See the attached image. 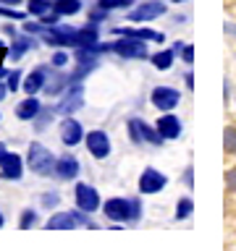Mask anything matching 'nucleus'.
<instances>
[{
    "mask_svg": "<svg viewBox=\"0 0 236 251\" xmlns=\"http://www.w3.org/2000/svg\"><path fill=\"white\" fill-rule=\"evenodd\" d=\"M29 168L39 173V176H50V173H55V160L50 154V149H45L42 144H31L29 147Z\"/></svg>",
    "mask_w": 236,
    "mask_h": 251,
    "instance_id": "1",
    "label": "nucleus"
},
{
    "mask_svg": "<svg viewBox=\"0 0 236 251\" xmlns=\"http://www.w3.org/2000/svg\"><path fill=\"white\" fill-rule=\"evenodd\" d=\"M76 225L94 227L92 220L84 215V209L82 212H60V215H53L47 220V227H50V230H66V227H76Z\"/></svg>",
    "mask_w": 236,
    "mask_h": 251,
    "instance_id": "2",
    "label": "nucleus"
},
{
    "mask_svg": "<svg viewBox=\"0 0 236 251\" xmlns=\"http://www.w3.org/2000/svg\"><path fill=\"white\" fill-rule=\"evenodd\" d=\"M108 50L123 55V58H145V55H147V45H145V39L129 37V39H118V42L108 45Z\"/></svg>",
    "mask_w": 236,
    "mask_h": 251,
    "instance_id": "3",
    "label": "nucleus"
},
{
    "mask_svg": "<svg viewBox=\"0 0 236 251\" xmlns=\"http://www.w3.org/2000/svg\"><path fill=\"white\" fill-rule=\"evenodd\" d=\"M165 13V3H160V0H152V3H145V5H137L134 11L129 13V21H152L157 19V16Z\"/></svg>",
    "mask_w": 236,
    "mask_h": 251,
    "instance_id": "4",
    "label": "nucleus"
},
{
    "mask_svg": "<svg viewBox=\"0 0 236 251\" xmlns=\"http://www.w3.org/2000/svg\"><path fill=\"white\" fill-rule=\"evenodd\" d=\"M181 102V94L171 86H155L152 89V105L160 110H173Z\"/></svg>",
    "mask_w": 236,
    "mask_h": 251,
    "instance_id": "5",
    "label": "nucleus"
},
{
    "mask_svg": "<svg viewBox=\"0 0 236 251\" xmlns=\"http://www.w3.org/2000/svg\"><path fill=\"white\" fill-rule=\"evenodd\" d=\"M165 183H168V180H165L163 173H157L155 168H147L139 178V191L142 194H157L160 188H165Z\"/></svg>",
    "mask_w": 236,
    "mask_h": 251,
    "instance_id": "6",
    "label": "nucleus"
},
{
    "mask_svg": "<svg viewBox=\"0 0 236 251\" xmlns=\"http://www.w3.org/2000/svg\"><path fill=\"white\" fill-rule=\"evenodd\" d=\"M87 149H89L92 157H97V160H102V157L110 154V141L102 131H89L87 133Z\"/></svg>",
    "mask_w": 236,
    "mask_h": 251,
    "instance_id": "7",
    "label": "nucleus"
},
{
    "mask_svg": "<svg viewBox=\"0 0 236 251\" xmlns=\"http://www.w3.org/2000/svg\"><path fill=\"white\" fill-rule=\"evenodd\" d=\"M47 45H58V47H76V29L71 26H60V29H50L45 37Z\"/></svg>",
    "mask_w": 236,
    "mask_h": 251,
    "instance_id": "8",
    "label": "nucleus"
},
{
    "mask_svg": "<svg viewBox=\"0 0 236 251\" xmlns=\"http://www.w3.org/2000/svg\"><path fill=\"white\" fill-rule=\"evenodd\" d=\"M76 204H79L84 212H94V209L100 207V196H97V191H94L92 186L79 183V186H76Z\"/></svg>",
    "mask_w": 236,
    "mask_h": 251,
    "instance_id": "9",
    "label": "nucleus"
},
{
    "mask_svg": "<svg viewBox=\"0 0 236 251\" xmlns=\"http://www.w3.org/2000/svg\"><path fill=\"white\" fill-rule=\"evenodd\" d=\"M84 136V131H82V123L74 121V118H66V121L60 123V139H63V144L66 147H74L79 144Z\"/></svg>",
    "mask_w": 236,
    "mask_h": 251,
    "instance_id": "10",
    "label": "nucleus"
},
{
    "mask_svg": "<svg viewBox=\"0 0 236 251\" xmlns=\"http://www.w3.org/2000/svg\"><path fill=\"white\" fill-rule=\"evenodd\" d=\"M102 209H105L108 220H113V223H123V220H129L131 201H126V199H108Z\"/></svg>",
    "mask_w": 236,
    "mask_h": 251,
    "instance_id": "11",
    "label": "nucleus"
},
{
    "mask_svg": "<svg viewBox=\"0 0 236 251\" xmlns=\"http://www.w3.org/2000/svg\"><path fill=\"white\" fill-rule=\"evenodd\" d=\"M113 34H123V37H137V39H149V42H165V34H160V31H155V29H129V26H118L113 29Z\"/></svg>",
    "mask_w": 236,
    "mask_h": 251,
    "instance_id": "12",
    "label": "nucleus"
},
{
    "mask_svg": "<svg viewBox=\"0 0 236 251\" xmlns=\"http://www.w3.org/2000/svg\"><path fill=\"white\" fill-rule=\"evenodd\" d=\"M82 107V86L74 84L71 86V92L66 94V100L60 102V105H55L53 113H60V115H68V113H74V110Z\"/></svg>",
    "mask_w": 236,
    "mask_h": 251,
    "instance_id": "13",
    "label": "nucleus"
},
{
    "mask_svg": "<svg viewBox=\"0 0 236 251\" xmlns=\"http://www.w3.org/2000/svg\"><path fill=\"white\" fill-rule=\"evenodd\" d=\"M157 131L163 139H178L181 136V121L176 115H163L157 118Z\"/></svg>",
    "mask_w": 236,
    "mask_h": 251,
    "instance_id": "14",
    "label": "nucleus"
},
{
    "mask_svg": "<svg viewBox=\"0 0 236 251\" xmlns=\"http://www.w3.org/2000/svg\"><path fill=\"white\" fill-rule=\"evenodd\" d=\"M0 165H3V176L5 178H13V180L21 178V157L16 152H11V154L5 152V157L0 160Z\"/></svg>",
    "mask_w": 236,
    "mask_h": 251,
    "instance_id": "15",
    "label": "nucleus"
},
{
    "mask_svg": "<svg viewBox=\"0 0 236 251\" xmlns=\"http://www.w3.org/2000/svg\"><path fill=\"white\" fill-rule=\"evenodd\" d=\"M55 176L71 180L74 176H79V162L74 160V157H60V160L55 162Z\"/></svg>",
    "mask_w": 236,
    "mask_h": 251,
    "instance_id": "16",
    "label": "nucleus"
},
{
    "mask_svg": "<svg viewBox=\"0 0 236 251\" xmlns=\"http://www.w3.org/2000/svg\"><path fill=\"white\" fill-rule=\"evenodd\" d=\"M45 74L47 71L45 68H37V71H31V74L27 76V81H24V92L27 94H37L39 89H45Z\"/></svg>",
    "mask_w": 236,
    "mask_h": 251,
    "instance_id": "17",
    "label": "nucleus"
},
{
    "mask_svg": "<svg viewBox=\"0 0 236 251\" xmlns=\"http://www.w3.org/2000/svg\"><path fill=\"white\" fill-rule=\"evenodd\" d=\"M16 115L21 118V121H31V118L39 115V102L34 100V94H29V100H24L19 107H16Z\"/></svg>",
    "mask_w": 236,
    "mask_h": 251,
    "instance_id": "18",
    "label": "nucleus"
},
{
    "mask_svg": "<svg viewBox=\"0 0 236 251\" xmlns=\"http://www.w3.org/2000/svg\"><path fill=\"white\" fill-rule=\"evenodd\" d=\"M50 3H53V11H58L60 16H74L82 8L79 0H50Z\"/></svg>",
    "mask_w": 236,
    "mask_h": 251,
    "instance_id": "19",
    "label": "nucleus"
},
{
    "mask_svg": "<svg viewBox=\"0 0 236 251\" xmlns=\"http://www.w3.org/2000/svg\"><path fill=\"white\" fill-rule=\"evenodd\" d=\"M152 66L160 68V71H168V68L173 66V50H165V52L152 55Z\"/></svg>",
    "mask_w": 236,
    "mask_h": 251,
    "instance_id": "20",
    "label": "nucleus"
},
{
    "mask_svg": "<svg viewBox=\"0 0 236 251\" xmlns=\"http://www.w3.org/2000/svg\"><path fill=\"white\" fill-rule=\"evenodd\" d=\"M192 209H194V201L189 199V196H184V199L176 204V220H186L192 215Z\"/></svg>",
    "mask_w": 236,
    "mask_h": 251,
    "instance_id": "21",
    "label": "nucleus"
},
{
    "mask_svg": "<svg viewBox=\"0 0 236 251\" xmlns=\"http://www.w3.org/2000/svg\"><path fill=\"white\" fill-rule=\"evenodd\" d=\"M223 144H226V152H228V154L236 152V128H234V126H226V131H223Z\"/></svg>",
    "mask_w": 236,
    "mask_h": 251,
    "instance_id": "22",
    "label": "nucleus"
},
{
    "mask_svg": "<svg viewBox=\"0 0 236 251\" xmlns=\"http://www.w3.org/2000/svg\"><path fill=\"white\" fill-rule=\"evenodd\" d=\"M29 47H31V39H16L13 47H11V58H13V60H19L21 55L29 50Z\"/></svg>",
    "mask_w": 236,
    "mask_h": 251,
    "instance_id": "23",
    "label": "nucleus"
},
{
    "mask_svg": "<svg viewBox=\"0 0 236 251\" xmlns=\"http://www.w3.org/2000/svg\"><path fill=\"white\" fill-rule=\"evenodd\" d=\"M66 84H68V81H66L63 76H53V78H50V84H45V92L53 97V94H58V92H60Z\"/></svg>",
    "mask_w": 236,
    "mask_h": 251,
    "instance_id": "24",
    "label": "nucleus"
},
{
    "mask_svg": "<svg viewBox=\"0 0 236 251\" xmlns=\"http://www.w3.org/2000/svg\"><path fill=\"white\" fill-rule=\"evenodd\" d=\"M129 136H131L134 144H142V141H145V136H142V128H139V118L129 121Z\"/></svg>",
    "mask_w": 236,
    "mask_h": 251,
    "instance_id": "25",
    "label": "nucleus"
},
{
    "mask_svg": "<svg viewBox=\"0 0 236 251\" xmlns=\"http://www.w3.org/2000/svg\"><path fill=\"white\" fill-rule=\"evenodd\" d=\"M50 5H53L50 0H29V13L42 16V13H47V8H50Z\"/></svg>",
    "mask_w": 236,
    "mask_h": 251,
    "instance_id": "26",
    "label": "nucleus"
},
{
    "mask_svg": "<svg viewBox=\"0 0 236 251\" xmlns=\"http://www.w3.org/2000/svg\"><path fill=\"white\" fill-rule=\"evenodd\" d=\"M100 8H105V11H113V8H126L131 5V0H97Z\"/></svg>",
    "mask_w": 236,
    "mask_h": 251,
    "instance_id": "27",
    "label": "nucleus"
},
{
    "mask_svg": "<svg viewBox=\"0 0 236 251\" xmlns=\"http://www.w3.org/2000/svg\"><path fill=\"white\" fill-rule=\"evenodd\" d=\"M226 188L231 194H236V168H231V170L226 173Z\"/></svg>",
    "mask_w": 236,
    "mask_h": 251,
    "instance_id": "28",
    "label": "nucleus"
},
{
    "mask_svg": "<svg viewBox=\"0 0 236 251\" xmlns=\"http://www.w3.org/2000/svg\"><path fill=\"white\" fill-rule=\"evenodd\" d=\"M37 223V215H34V212H31V209H27V212H24V215H21V227H29V225H34Z\"/></svg>",
    "mask_w": 236,
    "mask_h": 251,
    "instance_id": "29",
    "label": "nucleus"
},
{
    "mask_svg": "<svg viewBox=\"0 0 236 251\" xmlns=\"http://www.w3.org/2000/svg\"><path fill=\"white\" fill-rule=\"evenodd\" d=\"M19 78H21V74H19V71H11V74H8V81H5V86H8V89H19Z\"/></svg>",
    "mask_w": 236,
    "mask_h": 251,
    "instance_id": "30",
    "label": "nucleus"
},
{
    "mask_svg": "<svg viewBox=\"0 0 236 251\" xmlns=\"http://www.w3.org/2000/svg\"><path fill=\"white\" fill-rule=\"evenodd\" d=\"M139 217H142V204L134 199V201H131V209H129V220L134 223V220H139Z\"/></svg>",
    "mask_w": 236,
    "mask_h": 251,
    "instance_id": "31",
    "label": "nucleus"
},
{
    "mask_svg": "<svg viewBox=\"0 0 236 251\" xmlns=\"http://www.w3.org/2000/svg\"><path fill=\"white\" fill-rule=\"evenodd\" d=\"M181 55H184V63H194V47L192 45L181 47Z\"/></svg>",
    "mask_w": 236,
    "mask_h": 251,
    "instance_id": "32",
    "label": "nucleus"
},
{
    "mask_svg": "<svg viewBox=\"0 0 236 251\" xmlns=\"http://www.w3.org/2000/svg\"><path fill=\"white\" fill-rule=\"evenodd\" d=\"M66 63H68V55H66V52H55V55H53V66L60 68V66H66Z\"/></svg>",
    "mask_w": 236,
    "mask_h": 251,
    "instance_id": "33",
    "label": "nucleus"
},
{
    "mask_svg": "<svg viewBox=\"0 0 236 251\" xmlns=\"http://www.w3.org/2000/svg\"><path fill=\"white\" fill-rule=\"evenodd\" d=\"M0 16H5V19H24V13L11 11V8H0Z\"/></svg>",
    "mask_w": 236,
    "mask_h": 251,
    "instance_id": "34",
    "label": "nucleus"
},
{
    "mask_svg": "<svg viewBox=\"0 0 236 251\" xmlns=\"http://www.w3.org/2000/svg\"><path fill=\"white\" fill-rule=\"evenodd\" d=\"M42 201L47 204V207H53V204H58V194H45Z\"/></svg>",
    "mask_w": 236,
    "mask_h": 251,
    "instance_id": "35",
    "label": "nucleus"
},
{
    "mask_svg": "<svg viewBox=\"0 0 236 251\" xmlns=\"http://www.w3.org/2000/svg\"><path fill=\"white\" fill-rule=\"evenodd\" d=\"M5 157V144H0V160Z\"/></svg>",
    "mask_w": 236,
    "mask_h": 251,
    "instance_id": "36",
    "label": "nucleus"
},
{
    "mask_svg": "<svg viewBox=\"0 0 236 251\" xmlns=\"http://www.w3.org/2000/svg\"><path fill=\"white\" fill-rule=\"evenodd\" d=\"M5 89H8V86H0V100H3V94H5Z\"/></svg>",
    "mask_w": 236,
    "mask_h": 251,
    "instance_id": "37",
    "label": "nucleus"
},
{
    "mask_svg": "<svg viewBox=\"0 0 236 251\" xmlns=\"http://www.w3.org/2000/svg\"><path fill=\"white\" fill-rule=\"evenodd\" d=\"M173 3H184V0H173Z\"/></svg>",
    "mask_w": 236,
    "mask_h": 251,
    "instance_id": "38",
    "label": "nucleus"
},
{
    "mask_svg": "<svg viewBox=\"0 0 236 251\" xmlns=\"http://www.w3.org/2000/svg\"><path fill=\"white\" fill-rule=\"evenodd\" d=\"M0 225H3V215H0Z\"/></svg>",
    "mask_w": 236,
    "mask_h": 251,
    "instance_id": "39",
    "label": "nucleus"
},
{
    "mask_svg": "<svg viewBox=\"0 0 236 251\" xmlns=\"http://www.w3.org/2000/svg\"><path fill=\"white\" fill-rule=\"evenodd\" d=\"M0 50H3V42H0Z\"/></svg>",
    "mask_w": 236,
    "mask_h": 251,
    "instance_id": "40",
    "label": "nucleus"
}]
</instances>
